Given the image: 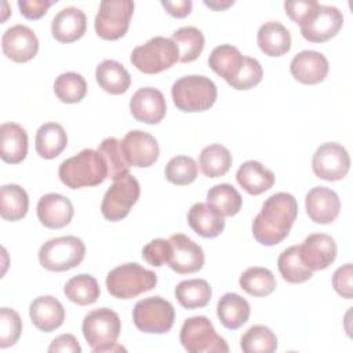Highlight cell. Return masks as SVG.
Here are the masks:
<instances>
[{"label":"cell","mask_w":353,"mask_h":353,"mask_svg":"<svg viewBox=\"0 0 353 353\" xmlns=\"http://www.w3.org/2000/svg\"><path fill=\"white\" fill-rule=\"evenodd\" d=\"M139 193V182L130 172L113 181V185L106 190L101 204L102 215L110 222L121 221L128 215L131 207L138 201Z\"/></svg>","instance_id":"cell-10"},{"label":"cell","mask_w":353,"mask_h":353,"mask_svg":"<svg viewBox=\"0 0 353 353\" xmlns=\"http://www.w3.org/2000/svg\"><path fill=\"white\" fill-rule=\"evenodd\" d=\"M298 215L296 199L285 192L272 194L265 200L252 222L254 239L262 245H276L290 233Z\"/></svg>","instance_id":"cell-1"},{"label":"cell","mask_w":353,"mask_h":353,"mask_svg":"<svg viewBox=\"0 0 353 353\" xmlns=\"http://www.w3.org/2000/svg\"><path fill=\"white\" fill-rule=\"evenodd\" d=\"M199 172L197 163L189 156H175L172 157L164 170L168 182L179 186L192 183Z\"/></svg>","instance_id":"cell-43"},{"label":"cell","mask_w":353,"mask_h":353,"mask_svg":"<svg viewBox=\"0 0 353 353\" xmlns=\"http://www.w3.org/2000/svg\"><path fill=\"white\" fill-rule=\"evenodd\" d=\"M239 284L243 291L252 296H268L276 288V279L269 269L252 266L241 273Z\"/></svg>","instance_id":"cell-38"},{"label":"cell","mask_w":353,"mask_h":353,"mask_svg":"<svg viewBox=\"0 0 353 353\" xmlns=\"http://www.w3.org/2000/svg\"><path fill=\"white\" fill-rule=\"evenodd\" d=\"M171 40L179 52V62H193L199 58L204 48V34L194 26H183L176 29Z\"/></svg>","instance_id":"cell-37"},{"label":"cell","mask_w":353,"mask_h":353,"mask_svg":"<svg viewBox=\"0 0 353 353\" xmlns=\"http://www.w3.org/2000/svg\"><path fill=\"white\" fill-rule=\"evenodd\" d=\"M211 287L204 279L183 280L175 287V296L181 306L197 309L208 305L211 299Z\"/></svg>","instance_id":"cell-35"},{"label":"cell","mask_w":353,"mask_h":353,"mask_svg":"<svg viewBox=\"0 0 353 353\" xmlns=\"http://www.w3.org/2000/svg\"><path fill=\"white\" fill-rule=\"evenodd\" d=\"M22 332V320L19 314L10 307L0 309V347L6 349L15 345Z\"/></svg>","instance_id":"cell-44"},{"label":"cell","mask_w":353,"mask_h":353,"mask_svg":"<svg viewBox=\"0 0 353 353\" xmlns=\"http://www.w3.org/2000/svg\"><path fill=\"white\" fill-rule=\"evenodd\" d=\"M240 347L244 353H273L277 349V336L269 327L256 324L243 334Z\"/></svg>","instance_id":"cell-39"},{"label":"cell","mask_w":353,"mask_h":353,"mask_svg":"<svg viewBox=\"0 0 353 353\" xmlns=\"http://www.w3.org/2000/svg\"><path fill=\"white\" fill-rule=\"evenodd\" d=\"M352 277H353V266H352V263L342 265L332 274V287H334V290L342 298L352 299V295H353Z\"/></svg>","instance_id":"cell-47"},{"label":"cell","mask_w":353,"mask_h":353,"mask_svg":"<svg viewBox=\"0 0 353 353\" xmlns=\"http://www.w3.org/2000/svg\"><path fill=\"white\" fill-rule=\"evenodd\" d=\"M134 12V1L131 0H103L99 4L95 17V32L105 40H117L123 37L128 28Z\"/></svg>","instance_id":"cell-11"},{"label":"cell","mask_w":353,"mask_h":353,"mask_svg":"<svg viewBox=\"0 0 353 353\" xmlns=\"http://www.w3.org/2000/svg\"><path fill=\"white\" fill-rule=\"evenodd\" d=\"M305 205L309 218L320 225L334 222L341 211V200L338 194L325 186L310 189L306 194Z\"/></svg>","instance_id":"cell-19"},{"label":"cell","mask_w":353,"mask_h":353,"mask_svg":"<svg viewBox=\"0 0 353 353\" xmlns=\"http://www.w3.org/2000/svg\"><path fill=\"white\" fill-rule=\"evenodd\" d=\"M142 258L152 266L160 268L168 265L171 258V243L165 239H154L148 243L142 250Z\"/></svg>","instance_id":"cell-46"},{"label":"cell","mask_w":353,"mask_h":353,"mask_svg":"<svg viewBox=\"0 0 353 353\" xmlns=\"http://www.w3.org/2000/svg\"><path fill=\"white\" fill-rule=\"evenodd\" d=\"M319 6L317 1L313 0H298V1H285L284 10L285 14L296 23H301L316 7Z\"/></svg>","instance_id":"cell-48"},{"label":"cell","mask_w":353,"mask_h":353,"mask_svg":"<svg viewBox=\"0 0 353 353\" xmlns=\"http://www.w3.org/2000/svg\"><path fill=\"white\" fill-rule=\"evenodd\" d=\"M54 92L63 103H77L87 94V83L81 74L66 72L55 79Z\"/></svg>","instance_id":"cell-42"},{"label":"cell","mask_w":353,"mask_h":353,"mask_svg":"<svg viewBox=\"0 0 353 353\" xmlns=\"http://www.w3.org/2000/svg\"><path fill=\"white\" fill-rule=\"evenodd\" d=\"M121 150L125 161L137 168H146L154 164L160 154V148L153 135L142 130H132L121 141Z\"/></svg>","instance_id":"cell-14"},{"label":"cell","mask_w":353,"mask_h":353,"mask_svg":"<svg viewBox=\"0 0 353 353\" xmlns=\"http://www.w3.org/2000/svg\"><path fill=\"white\" fill-rule=\"evenodd\" d=\"M29 208V197L19 185H3L0 189V215L3 219L15 222L22 219Z\"/></svg>","instance_id":"cell-32"},{"label":"cell","mask_w":353,"mask_h":353,"mask_svg":"<svg viewBox=\"0 0 353 353\" xmlns=\"http://www.w3.org/2000/svg\"><path fill=\"white\" fill-rule=\"evenodd\" d=\"M263 70L261 63L251 57H244L243 66L236 79L229 84L234 90H250L261 83Z\"/></svg>","instance_id":"cell-45"},{"label":"cell","mask_w":353,"mask_h":353,"mask_svg":"<svg viewBox=\"0 0 353 353\" xmlns=\"http://www.w3.org/2000/svg\"><path fill=\"white\" fill-rule=\"evenodd\" d=\"M156 284V273L135 262L120 265L110 270L106 276V288L109 294L119 299L135 298L153 290Z\"/></svg>","instance_id":"cell-5"},{"label":"cell","mask_w":353,"mask_h":353,"mask_svg":"<svg viewBox=\"0 0 353 353\" xmlns=\"http://www.w3.org/2000/svg\"><path fill=\"white\" fill-rule=\"evenodd\" d=\"M236 179L248 194L256 196L269 190L273 186L274 174L262 163L256 160H248L239 167L236 172Z\"/></svg>","instance_id":"cell-26"},{"label":"cell","mask_w":353,"mask_h":353,"mask_svg":"<svg viewBox=\"0 0 353 353\" xmlns=\"http://www.w3.org/2000/svg\"><path fill=\"white\" fill-rule=\"evenodd\" d=\"M66 298L80 306L92 305L101 295L98 281L91 274H77L72 277L63 287Z\"/></svg>","instance_id":"cell-36"},{"label":"cell","mask_w":353,"mask_h":353,"mask_svg":"<svg viewBox=\"0 0 353 353\" xmlns=\"http://www.w3.org/2000/svg\"><path fill=\"white\" fill-rule=\"evenodd\" d=\"M29 316L37 330L51 332L63 324L65 309L55 296L43 295L32 301L29 306Z\"/></svg>","instance_id":"cell-23"},{"label":"cell","mask_w":353,"mask_h":353,"mask_svg":"<svg viewBox=\"0 0 353 353\" xmlns=\"http://www.w3.org/2000/svg\"><path fill=\"white\" fill-rule=\"evenodd\" d=\"M299 247L302 261L312 270L327 269L336 258L335 240L325 233L309 234Z\"/></svg>","instance_id":"cell-18"},{"label":"cell","mask_w":353,"mask_h":353,"mask_svg":"<svg viewBox=\"0 0 353 353\" xmlns=\"http://www.w3.org/2000/svg\"><path fill=\"white\" fill-rule=\"evenodd\" d=\"M85 255V245L76 236H62L46 241L39 250L40 265L51 272H65L79 266Z\"/></svg>","instance_id":"cell-7"},{"label":"cell","mask_w":353,"mask_h":353,"mask_svg":"<svg viewBox=\"0 0 353 353\" xmlns=\"http://www.w3.org/2000/svg\"><path fill=\"white\" fill-rule=\"evenodd\" d=\"M243 62L244 55L237 47L232 44H221L215 47L208 57L210 68L228 84L236 79L243 66Z\"/></svg>","instance_id":"cell-28"},{"label":"cell","mask_w":353,"mask_h":353,"mask_svg":"<svg viewBox=\"0 0 353 353\" xmlns=\"http://www.w3.org/2000/svg\"><path fill=\"white\" fill-rule=\"evenodd\" d=\"M48 352H66V353H80L81 346L79 345L77 339L72 334H62L57 336L51 345L48 346Z\"/></svg>","instance_id":"cell-50"},{"label":"cell","mask_w":353,"mask_h":353,"mask_svg":"<svg viewBox=\"0 0 353 353\" xmlns=\"http://www.w3.org/2000/svg\"><path fill=\"white\" fill-rule=\"evenodd\" d=\"M277 268L283 279L292 284L307 281L313 276V270L302 261L299 245H291L284 250L277 259Z\"/></svg>","instance_id":"cell-34"},{"label":"cell","mask_w":353,"mask_h":353,"mask_svg":"<svg viewBox=\"0 0 353 353\" xmlns=\"http://www.w3.org/2000/svg\"><path fill=\"white\" fill-rule=\"evenodd\" d=\"M328 61L327 58L319 52L312 50H305L298 52L290 65V70L292 77L307 85L321 83L328 74Z\"/></svg>","instance_id":"cell-20"},{"label":"cell","mask_w":353,"mask_h":353,"mask_svg":"<svg viewBox=\"0 0 353 353\" xmlns=\"http://www.w3.org/2000/svg\"><path fill=\"white\" fill-rule=\"evenodd\" d=\"M251 306L245 298L236 292H226L216 305V314L222 325L228 330H237L247 323Z\"/></svg>","instance_id":"cell-29"},{"label":"cell","mask_w":353,"mask_h":353,"mask_svg":"<svg viewBox=\"0 0 353 353\" xmlns=\"http://www.w3.org/2000/svg\"><path fill=\"white\" fill-rule=\"evenodd\" d=\"M343 25L342 12L334 6L319 4L301 23V34L310 43H324L332 39Z\"/></svg>","instance_id":"cell-12"},{"label":"cell","mask_w":353,"mask_h":353,"mask_svg":"<svg viewBox=\"0 0 353 353\" xmlns=\"http://www.w3.org/2000/svg\"><path fill=\"white\" fill-rule=\"evenodd\" d=\"M207 203L214 205L223 216H233L241 210L243 199L230 183H219L207 192Z\"/></svg>","instance_id":"cell-40"},{"label":"cell","mask_w":353,"mask_h":353,"mask_svg":"<svg viewBox=\"0 0 353 353\" xmlns=\"http://www.w3.org/2000/svg\"><path fill=\"white\" fill-rule=\"evenodd\" d=\"M256 41L261 51L269 57H281L291 50V34L288 29L276 21L261 25Z\"/></svg>","instance_id":"cell-27"},{"label":"cell","mask_w":353,"mask_h":353,"mask_svg":"<svg viewBox=\"0 0 353 353\" xmlns=\"http://www.w3.org/2000/svg\"><path fill=\"white\" fill-rule=\"evenodd\" d=\"M131 63L142 73L154 74L170 69L179 61V52L171 39L156 36L131 52Z\"/></svg>","instance_id":"cell-6"},{"label":"cell","mask_w":353,"mask_h":353,"mask_svg":"<svg viewBox=\"0 0 353 353\" xmlns=\"http://www.w3.org/2000/svg\"><path fill=\"white\" fill-rule=\"evenodd\" d=\"M1 48L8 59L23 63L37 54L39 40L30 28L25 25H14L3 33Z\"/></svg>","instance_id":"cell-16"},{"label":"cell","mask_w":353,"mask_h":353,"mask_svg":"<svg viewBox=\"0 0 353 353\" xmlns=\"http://www.w3.org/2000/svg\"><path fill=\"white\" fill-rule=\"evenodd\" d=\"M204 4H205L207 7L215 10V11H222V10H226L228 7L233 6L234 1H233V0H225V1H222V0H221V1H219V0H211V1L204 0Z\"/></svg>","instance_id":"cell-52"},{"label":"cell","mask_w":353,"mask_h":353,"mask_svg":"<svg viewBox=\"0 0 353 353\" xmlns=\"http://www.w3.org/2000/svg\"><path fill=\"white\" fill-rule=\"evenodd\" d=\"M72 201L59 193H47L37 203V218L48 229H62L73 218Z\"/></svg>","instance_id":"cell-21"},{"label":"cell","mask_w":353,"mask_h":353,"mask_svg":"<svg viewBox=\"0 0 353 353\" xmlns=\"http://www.w3.org/2000/svg\"><path fill=\"white\" fill-rule=\"evenodd\" d=\"M161 6L165 8V11L175 17V18H185L192 12V1L190 0H176V1H170V0H161Z\"/></svg>","instance_id":"cell-51"},{"label":"cell","mask_w":353,"mask_h":353,"mask_svg":"<svg viewBox=\"0 0 353 353\" xmlns=\"http://www.w3.org/2000/svg\"><path fill=\"white\" fill-rule=\"evenodd\" d=\"M83 335L94 353L125 350L117 345L121 331L119 314L109 307H99L88 312L83 320Z\"/></svg>","instance_id":"cell-3"},{"label":"cell","mask_w":353,"mask_h":353,"mask_svg":"<svg viewBox=\"0 0 353 353\" xmlns=\"http://www.w3.org/2000/svg\"><path fill=\"white\" fill-rule=\"evenodd\" d=\"M87 29V17L77 7L62 8L51 22V33L61 43H73L81 39Z\"/></svg>","instance_id":"cell-22"},{"label":"cell","mask_w":353,"mask_h":353,"mask_svg":"<svg viewBox=\"0 0 353 353\" xmlns=\"http://www.w3.org/2000/svg\"><path fill=\"white\" fill-rule=\"evenodd\" d=\"M95 79L103 91L113 95L124 94L131 84L128 70L120 62L113 59H105L97 66Z\"/></svg>","instance_id":"cell-31"},{"label":"cell","mask_w":353,"mask_h":353,"mask_svg":"<svg viewBox=\"0 0 353 353\" xmlns=\"http://www.w3.org/2000/svg\"><path fill=\"white\" fill-rule=\"evenodd\" d=\"M189 226L201 237L214 239L225 229V216L210 203H196L188 212Z\"/></svg>","instance_id":"cell-24"},{"label":"cell","mask_w":353,"mask_h":353,"mask_svg":"<svg viewBox=\"0 0 353 353\" xmlns=\"http://www.w3.org/2000/svg\"><path fill=\"white\" fill-rule=\"evenodd\" d=\"M68 145V135L63 127L50 121L40 125L34 137V148L40 157L51 160L59 156Z\"/></svg>","instance_id":"cell-30"},{"label":"cell","mask_w":353,"mask_h":353,"mask_svg":"<svg viewBox=\"0 0 353 353\" xmlns=\"http://www.w3.org/2000/svg\"><path fill=\"white\" fill-rule=\"evenodd\" d=\"M312 168L316 176L324 181L335 182L343 179L350 170V157L347 150L336 143L327 142L320 145L312 159Z\"/></svg>","instance_id":"cell-13"},{"label":"cell","mask_w":353,"mask_h":353,"mask_svg":"<svg viewBox=\"0 0 353 353\" xmlns=\"http://www.w3.org/2000/svg\"><path fill=\"white\" fill-rule=\"evenodd\" d=\"M97 150L101 153L106 163L108 178L116 181L130 172V164L125 161L121 150V141L114 137L105 138Z\"/></svg>","instance_id":"cell-41"},{"label":"cell","mask_w":353,"mask_h":353,"mask_svg":"<svg viewBox=\"0 0 353 353\" xmlns=\"http://www.w3.org/2000/svg\"><path fill=\"white\" fill-rule=\"evenodd\" d=\"M171 258L168 266L179 274H190L199 272L204 265L203 248L192 239L182 233L170 236Z\"/></svg>","instance_id":"cell-15"},{"label":"cell","mask_w":353,"mask_h":353,"mask_svg":"<svg viewBox=\"0 0 353 353\" xmlns=\"http://www.w3.org/2000/svg\"><path fill=\"white\" fill-rule=\"evenodd\" d=\"M58 176L70 189L101 185L108 178V167L98 150L84 149L61 163Z\"/></svg>","instance_id":"cell-2"},{"label":"cell","mask_w":353,"mask_h":353,"mask_svg":"<svg viewBox=\"0 0 353 353\" xmlns=\"http://www.w3.org/2000/svg\"><path fill=\"white\" fill-rule=\"evenodd\" d=\"M181 343L189 353H228L226 341L216 334L212 323L205 316H193L183 321Z\"/></svg>","instance_id":"cell-8"},{"label":"cell","mask_w":353,"mask_h":353,"mask_svg":"<svg viewBox=\"0 0 353 353\" xmlns=\"http://www.w3.org/2000/svg\"><path fill=\"white\" fill-rule=\"evenodd\" d=\"M135 327L146 334H165L175 320L174 306L161 296H149L138 301L132 309Z\"/></svg>","instance_id":"cell-9"},{"label":"cell","mask_w":353,"mask_h":353,"mask_svg":"<svg viewBox=\"0 0 353 353\" xmlns=\"http://www.w3.org/2000/svg\"><path fill=\"white\" fill-rule=\"evenodd\" d=\"M130 112L137 121L157 124L164 119L167 112L165 98L157 88H139L130 99Z\"/></svg>","instance_id":"cell-17"},{"label":"cell","mask_w":353,"mask_h":353,"mask_svg":"<svg viewBox=\"0 0 353 353\" xmlns=\"http://www.w3.org/2000/svg\"><path fill=\"white\" fill-rule=\"evenodd\" d=\"M199 165L207 178L223 176L232 167V154L223 145L211 143L201 150Z\"/></svg>","instance_id":"cell-33"},{"label":"cell","mask_w":353,"mask_h":353,"mask_svg":"<svg viewBox=\"0 0 353 353\" xmlns=\"http://www.w3.org/2000/svg\"><path fill=\"white\" fill-rule=\"evenodd\" d=\"M216 85L201 74H190L178 79L171 88L174 105L182 112H204L216 101Z\"/></svg>","instance_id":"cell-4"},{"label":"cell","mask_w":353,"mask_h":353,"mask_svg":"<svg viewBox=\"0 0 353 353\" xmlns=\"http://www.w3.org/2000/svg\"><path fill=\"white\" fill-rule=\"evenodd\" d=\"M57 1L52 0H19L18 7L21 14L28 19H39L46 15L47 10Z\"/></svg>","instance_id":"cell-49"},{"label":"cell","mask_w":353,"mask_h":353,"mask_svg":"<svg viewBox=\"0 0 353 353\" xmlns=\"http://www.w3.org/2000/svg\"><path fill=\"white\" fill-rule=\"evenodd\" d=\"M1 160L8 164L21 163L28 154V134L25 128L17 123H3L0 125Z\"/></svg>","instance_id":"cell-25"}]
</instances>
